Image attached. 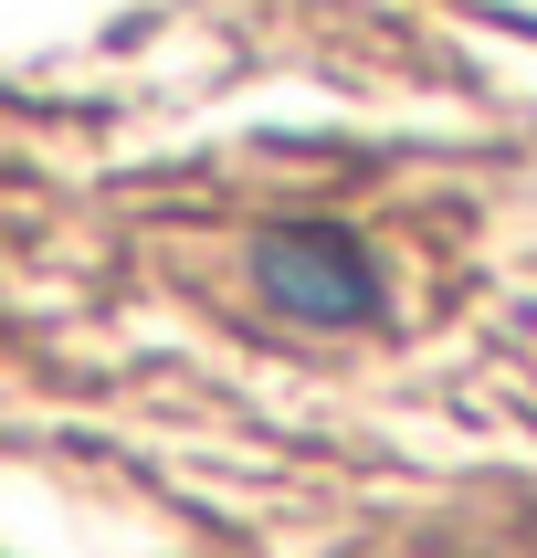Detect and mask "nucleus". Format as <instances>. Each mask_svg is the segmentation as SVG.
Here are the masks:
<instances>
[{
	"instance_id": "nucleus-1",
	"label": "nucleus",
	"mask_w": 537,
	"mask_h": 558,
	"mask_svg": "<svg viewBox=\"0 0 537 558\" xmlns=\"http://www.w3.org/2000/svg\"><path fill=\"white\" fill-rule=\"evenodd\" d=\"M264 284H274L284 306L295 316H369V295H379V275H369V253L347 243L338 221H327V232H274V243H264Z\"/></svg>"
}]
</instances>
